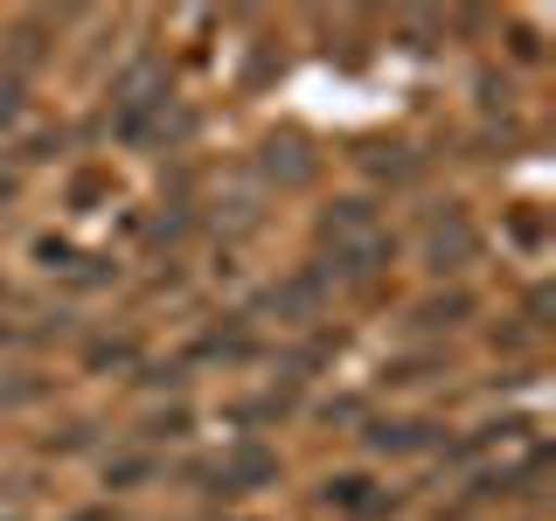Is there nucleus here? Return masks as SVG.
Masks as SVG:
<instances>
[{
    "label": "nucleus",
    "mask_w": 556,
    "mask_h": 521,
    "mask_svg": "<svg viewBox=\"0 0 556 521\" xmlns=\"http://www.w3.org/2000/svg\"><path fill=\"white\" fill-rule=\"evenodd\" d=\"M327 243H334V257H348V271H369L382 251H390V237L376 230V216L362 202H341L334 216H327V230H320Z\"/></svg>",
    "instance_id": "1"
},
{
    "label": "nucleus",
    "mask_w": 556,
    "mask_h": 521,
    "mask_svg": "<svg viewBox=\"0 0 556 521\" xmlns=\"http://www.w3.org/2000/svg\"><path fill=\"white\" fill-rule=\"evenodd\" d=\"M431 257H439V265H445V257H452V265H459V257H473V230H466L459 216H452V223H431Z\"/></svg>",
    "instance_id": "2"
}]
</instances>
